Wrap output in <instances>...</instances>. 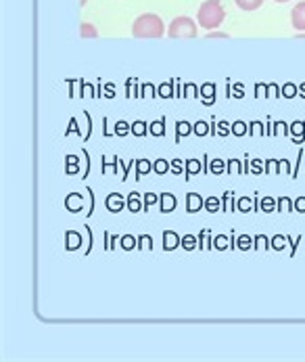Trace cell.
<instances>
[{
	"label": "cell",
	"mask_w": 305,
	"mask_h": 362,
	"mask_svg": "<svg viewBox=\"0 0 305 362\" xmlns=\"http://www.w3.org/2000/svg\"><path fill=\"white\" fill-rule=\"evenodd\" d=\"M136 176H145V174H149L151 172V161L149 159H140V161H136Z\"/></svg>",
	"instance_id": "cell-18"
},
{
	"label": "cell",
	"mask_w": 305,
	"mask_h": 362,
	"mask_svg": "<svg viewBox=\"0 0 305 362\" xmlns=\"http://www.w3.org/2000/svg\"><path fill=\"white\" fill-rule=\"evenodd\" d=\"M205 95L209 97V101L213 99V86H211V84H207V86L203 88V97H205Z\"/></svg>",
	"instance_id": "cell-37"
},
{
	"label": "cell",
	"mask_w": 305,
	"mask_h": 362,
	"mask_svg": "<svg viewBox=\"0 0 305 362\" xmlns=\"http://www.w3.org/2000/svg\"><path fill=\"white\" fill-rule=\"evenodd\" d=\"M224 168H226L224 161H220V159H213V161H211V172H213V174H222Z\"/></svg>",
	"instance_id": "cell-26"
},
{
	"label": "cell",
	"mask_w": 305,
	"mask_h": 362,
	"mask_svg": "<svg viewBox=\"0 0 305 362\" xmlns=\"http://www.w3.org/2000/svg\"><path fill=\"white\" fill-rule=\"evenodd\" d=\"M230 130H232V134H237V136H245L247 134V124L245 122H234L232 126H230Z\"/></svg>",
	"instance_id": "cell-20"
},
{
	"label": "cell",
	"mask_w": 305,
	"mask_h": 362,
	"mask_svg": "<svg viewBox=\"0 0 305 362\" xmlns=\"http://www.w3.org/2000/svg\"><path fill=\"white\" fill-rule=\"evenodd\" d=\"M186 252H191V250H195L197 247V241H195V237H191V235H186L184 239H182V243H180Z\"/></svg>",
	"instance_id": "cell-24"
},
{
	"label": "cell",
	"mask_w": 305,
	"mask_h": 362,
	"mask_svg": "<svg viewBox=\"0 0 305 362\" xmlns=\"http://www.w3.org/2000/svg\"><path fill=\"white\" fill-rule=\"evenodd\" d=\"M228 130H230V126H228L226 122H220V124H217V132H220V136H226V134H228Z\"/></svg>",
	"instance_id": "cell-33"
},
{
	"label": "cell",
	"mask_w": 305,
	"mask_h": 362,
	"mask_svg": "<svg viewBox=\"0 0 305 362\" xmlns=\"http://www.w3.org/2000/svg\"><path fill=\"white\" fill-rule=\"evenodd\" d=\"M143 199H145V207H151V206H155L157 202H159V195H152V193H147V195H145Z\"/></svg>",
	"instance_id": "cell-29"
},
{
	"label": "cell",
	"mask_w": 305,
	"mask_h": 362,
	"mask_svg": "<svg viewBox=\"0 0 305 362\" xmlns=\"http://www.w3.org/2000/svg\"><path fill=\"white\" fill-rule=\"evenodd\" d=\"M205 207V199L199 193H189L186 195V211L189 214H197Z\"/></svg>",
	"instance_id": "cell-6"
},
{
	"label": "cell",
	"mask_w": 305,
	"mask_h": 362,
	"mask_svg": "<svg viewBox=\"0 0 305 362\" xmlns=\"http://www.w3.org/2000/svg\"><path fill=\"white\" fill-rule=\"evenodd\" d=\"M199 34V25L191 19V17H176L169 28H167V36L169 38H195Z\"/></svg>",
	"instance_id": "cell-3"
},
{
	"label": "cell",
	"mask_w": 305,
	"mask_h": 362,
	"mask_svg": "<svg viewBox=\"0 0 305 362\" xmlns=\"http://www.w3.org/2000/svg\"><path fill=\"white\" fill-rule=\"evenodd\" d=\"M239 247L247 252V250L251 247V237H247V235H243V237H241V241H239Z\"/></svg>",
	"instance_id": "cell-30"
},
{
	"label": "cell",
	"mask_w": 305,
	"mask_h": 362,
	"mask_svg": "<svg viewBox=\"0 0 305 362\" xmlns=\"http://www.w3.org/2000/svg\"><path fill=\"white\" fill-rule=\"evenodd\" d=\"M291 23L295 30L299 32H305V0L304 2H297L293 6V13H291Z\"/></svg>",
	"instance_id": "cell-4"
},
{
	"label": "cell",
	"mask_w": 305,
	"mask_h": 362,
	"mask_svg": "<svg viewBox=\"0 0 305 362\" xmlns=\"http://www.w3.org/2000/svg\"><path fill=\"white\" fill-rule=\"evenodd\" d=\"M295 95H297L295 86H293V84H287V88H285V97H295Z\"/></svg>",
	"instance_id": "cell-34"
},
{
	"label": "cell",
	"mask_w": 305,
	"mask_h": 362,
	"mask_svg": "<svg viewBox=\"0 0 305 362\" xmlns=\"http://www.w3.org/2000/svg\"><path fill=\"white\" fill-rule=\"evenodd\" d=\"M291 132H293L295 141H301L305 136V122H293L291 124Z\"/></svg>",
	"instance_id": "cell-17"
},
{
	"label": "cell",
	"mask_w": 305,
	"mask_h": 362,
	"mask_svg": "<svg viewBox=\"0 0 305 362\" xmlns=\"http://www.w3.org/2000/svg\"><path fill=\"white\" fill-rule=\"evenodd\" d=\"M147 130H149V124L143 122V119H136V122L130 126V132H132L134 136H147Z\"/></svg>",
	"instance_id": "cell-11"
},
{
	"label": "cell",
	"mask_w": 305,
	"mask_h": 362,
	"mask_svg": "<svg viewBox=\"0 0 305 362\" xmlns=\"http://www.w3.org/2000/svg\"><path fill=\"white\" fill-rule=\"evenodd\" d=\"M295 209H297V211H305V197L297 199V206H295Z\"/></svg>",
	"instance_id": "cell-40"
},
{
	"label": "cell",
	"mask_w": 305,
	"mask_h": 362,
	"mask_svg": "<svg viewBox=\"0 0 305 362\" xmlns=\"http://www.w3.org/2000/svg\"><path fill=\"white\" fill-rule=\"evenodd\" d=\"M207 38H230L228 34H224V32H211Z\"/></svg>",
	"instance_id": "cell-38"
},
{
	"label": "cell",
	"mask_w": 305,
	"mask_h": 362,
	"mask_svg": "<svg viewBox=\"0 0 305 362\" xmlns=\"http://www.w3.org/2000/svg\"><path fill=\"white\" fill-rule=\"evenodd\" d=\"M272 247H274V250H278V252H280V250H282V247H285V237H282V235H278V237H276V239H274V241H272Z\"/></svg>",
	"instance_id": "cell-32"
},
{
	"label": "cell",
	"mask_w": 305,
	"mask_h": 362,
	"mask_svg": "<svg viewBox=\"0 0 305 362\" xmlns=\"http://www.w3.org/2000/svg\"><path fill=\"white\" fill-rule=\"evenodd\" d=\"M152 136H163L165 134V119H155L152 124H149Z\"/></svg>",
	"instance_id": "cell-14"
},
{
	"label": "cell",
	"mask_w": 305,
	"mask_h": 362,
	"mask_svg": "<svg viewBox=\"0 0 305 362\" xmlns=\"http://www.w3.org/2000/svg\"><path fill=\"white\" fill-rule=\"evenodd\" d=\"M205 209L211 211V214H215V211L222 209V202L217 197H209V199H205Z\"/></svg>",
	"instance_id": "cell-19"
},
{
	"label": "cell",
	"mask_w": 305,
	"mask_h": 362,
	"mask_svg": "<svg viewBox=\"0 0 305 362\" xmlns=\"http://www.w3.org/2000/svg\"><path fill=\"white\" fill-rule=\"evenodd\" d=\"M257 247H259V250H265V247H268L265 237H259V239H257Z\"/></svg>",
	"instance_id": "cell-41"
},
{
	"label": "cell",
	"mask_w": 305,
	"mask_h": 362,
	"mask_svg": "<svg viewBox=\"0 0 305 362\" xmlns=\"http://www.w3.org/2000/svg\"><path fill=\"white\" fill-rule=\"evenodd\" d=\"M65 237H67V241H65V250H67V252H71V250H78V247H80L82 237H80L78 233L67 230V233H65Z\"/></svg>",
	"instance_id": "cell-10"
},
{
	"label": "cell",
	"mask_w": 305,
	"mask_h": 362,
	"mask_svg": "<svg viewBox=\"0 0 305 362\" xmlns=\"http://www.w3.org/2000/svg\"><path fill=\"white\" fill-rule=\"evenodd\" d=\"M172 168H174V170H172L174 174H180V172H182V170H180V168H182V161H180V159H174V161H172Z\"/></svg>",
	"instance_id": "cell-35"
},
{
	"label": "cell",
	"mask_w": 305,
	"mask_h": 362,
	"mask_svg": "<svg viewBox=\"0 0 305 362\" xmlns=\"http://www.w3.org/2000/svg\"><path fill=\"white\" fill-rule=\"evenodd\" d=\"M274 2H278V4H285V2H289V0H274Z\"/></svg>",
	"instance_id": "cell-43"
},
{
	"label": "cell",
	"mask_w": 305,
	"mask_h": 362,
	"mask_svg": "<svg viewBox=\"0 0 305 362\" xmlns=\"http://www.w3.org/2000/svg\"><path fill=\"white\" fill-rule=\"evenodd\" d=\"M138 247H143V250H151V239H149V235H145V237H143V243H138Z\"/></svg>",
	"instance_id": "cell-36"
},
{
	"label": "cell",
	"mask_w": 305,
	"mask_h": 362,
	"mask_svg": "<svg viewBox=\"0 0 305 362\" xmlns=\"http://www.w3.org/2000/svg\"><path fill=\"white\" fill-rule=\"evenodd\" d=\"M159 202H161L159 209H161L163 214H169V211L176 209V197L169 195V193H161V195H159Z\"/></svg>",
	"instance_id": "cell-8"
},
{
	"label": "cell",
	"mask_w": 305,
	"mask_h": 362,
	"mask_svg": "<svg viewBox=\"0 0 305 362\" xmlns=\"http://www.w3.org/2000/svg\"><path fill=\"white\" fill-rule=\"evenodd\" d=\"M251 172H253V174H261V172H263L259 161H253V163H251Z\"/></svg>",
	"instance_id": "cell-39"
},
{
	"label": "cell",
	"mask_w": 305,
	"mask_h": 362,
	"mask_svg": "<svg viewBox=\"0 0 305 362\" xmlns=\"http://www.w3.org/2000/svg\"><path fill=\"white\" fill-rule=\"evenodd\" d=\"M197 19H199V25L203 30L213 32L226 19V11H224L220 0H205L203 4L199 6V11H197Z\"/></svg>",
	"instance_id": "cell-2"
},
{
	"label": "cell",
	"mask_w": 305,
	"mask_h": 362,
	"mask_svg": "<svg viewBox=\"0 0 305 362\" xmlns=\"http://www.w3.org/2000/svg\"><path fill=\"white\" fill-rule=\"evenodd\" d=\"M80 36H82V38H97L99 32H97V28H95L92 23H82V25H80Z\"/></svg>",
	"instance_id": "cell-13"
},
{
	"label": "cell",
	"mask_w": 305,
	"mask_h": 362,
	"mask_svg": "<svg viewBox=\"0 0 305 362\" xmlns=\"http://www.w3.org/2000/svg\"><path fill=\"white\" fill-rule=\"evenodd\" d=\"M193 132V126L189 124V122H178L176 124V134H178V141L180 139H184V136H189Z\"/></svg>",
	"instance_id": "cell-15"
},
{
	"label": "cell",
	"mask_w": 305,
	"mask_h": 362,
	"mask_svg": "<svg viewBox=\"0 0 305 362\" xmlns=\"http://www.w3.org/2000/svg\"><path fill=\"white\" fill-rule=\"evenodd\" d=\"M121 247H124L126 252L134 250V247H136V239H134L132 235H126V237H121Z\"/></svg>",
	"instance_id": "cell-21"
},
{
	"label": "cell",
	"mask_w": 305,
	"mask_h": 362,
	"mask_svg": "<svg viewBox=\"0 0 305 362\" xmlns=\"http://www.w3.org/2000/svg\"><path fill=\"white\" fill-rule=\"evenodd\" d=\"M215 247H217V250H224V247H226V239H217V241H215Z\"/></svg>",
	"instance_id": "cell-42"
},
{
	"label": "cell",
	"mask_w": 305,
	"mask_h": 362,
	"mask_svg": "<svg viewBox=\"0 0 305 362\" xmlns=\"http://www.w3.org/2000/svg\"><path fill=\"white\" fill-rule=\"evenodd\" d=\"M180 245V237L174 233V230H165L163 233V250L165 252H172V250H176Z\"/></svg>",
	"instance_id": "cell-7"
},
{
	"label": "cell",
	"mask_w": 305,
	"mask_h": 362,
	"mask_svg": "<svg viewBox=\"0 0 305 362\" xmlns=\"http://www.w3.org/2000/svg\"><path fill=\"white\" fill-rule=\"evenodd\" d=\"M86 4V0H80V6H84Z\"/></svg>",
	"instance_id": "cell-44"
},
{
	"label": "cell",
	"mask_w": 305,
	"mask_h": 362,
	"mask_svg": "<svg viewBox=\"0 0 305 362\" xmlns=\"http://www.w3.org/2000/svg\"><path fill=\"white\" fill-rule=\"evenodd\" d=\"M143 202H145V199H143L138 193H130V195H128V209L134 211V214L140 211V209H145V204H143Z\"/></svg>",
	"instance_id": "cell-9"
},
{
	"label": "cell",
	"mask_w": 305,
	"mask_h": 362,
	"mask_svg": "<svg viewBox=\"0 0 305 362\" xmlns=\"http://www.w3.org/2000/svg\"><path fill=\"white\" fill-rule=\"evenodd\" d=\"M234 2H237V6L243 8V11H257V8L263 4V0H234Z\"/></svg>",
	"instance_id": "cell-12"
},
{
	"label": "cell",
	"mask_w": 305,
	"mask_h": 362,
	"mask_svg": "<svg viewBox=\"0 0 305 362\" xmlns=\"http://www.w3.org/2000/svg\"><path fill=\"white\" fill-rule=\"evenodd\" d=\"M193 130H195V134H197V136H205V134H207V130H209V126H207L205 122H197Z\"/></svg>",
	"instance_id": "cell-27"
},
{
	"label": "cell",
	"mask_w": 305,
	"mask_h": 362,
	"mask_svg": "<svg viewBox=\"0 0 305 362\" xmlns=\"http://www.w3.org/2000/svg\"><path fill=\"white\" fill-rule=\"evenodd\" d=\"M126 202H128V199H124L119 193H111V195L107 197L104 206H107V209H109L111 214H117V211H121V209L126 207Z\"/></svg>",
	"instance_id": "cell-5"
},
{
	"label": "cell",
	"mask_w": 305,
	"mask_h": 362,
	"mask_svg": "<svg viewBox=\"0 0 305 362\" xmlns=\"http://www.w3.org/2000/svg\"><path fill=\"white\" fill-rule=\"evenodd\" d=\"M152 168H155V172H157V174H165V172L169 170V163H167L165 159H157Z\"/></svg>",
	"instance_id": "cell-23"
},
{
	"label": "cell",
	"mask_w": 305,
	"mask_h": 362,
	"mask_svg": "<svg viewBox=\"0 0 305 362\" xmlns=\"http://www.w3.org/2000/svg\"><path fill=\"white\" fill-rule=\"evenodd\" d=\"M165 34L163 19L155 13H143L132 23V36L134 38H161Z\"/></svg>",
	"instance_id": "cell-1"
},
{
	"label": "cell",
	"mask_w": 305,
	"mask_h": 362,
	"mask_svg": "<svg viewBox=\"0 0 305 362\" xmlns=\"http://www.w3.org/2000/svg\"><path fill=\"white\" fill-rule=\"evenodd\" d=\"M251 199H249V197H241V199H239V209H241V211H249V209H251Z\"/></svg>",
	"instance_id": "cell-28"
},
{
	"label": "cell",
	"mask_w": 305,
	"mask_h": 362,
	"mask_svg": "<svg viewBox=\"0 0 305 362\" xmlns=\"http://www.w3.org/2000/svg\"><path fill=\"white\" fill-rule=\"evenodd\" d=\"M128 132H130V124H126V122L115 124V136H126Z\"/></svg>",
	"instance_id": "cell-22"
},
{
	"label": "cell",
	"mask_w": 305,
	"mask_h": 362,
	"mask_svg": "<svg viewBox=\"0 0 305 362\" xmlns=\"http://www.w3.org/2000/svg\"><path fill=\"white\" fill-rule=\"evenodd\" d=\"M159 95L167 99V97H172V95H174V88H169V84H163V86L159 88Z\"/></svg>",
	"instance_id": "cell-31"
},
{
	"label": "cell",
	"mask_w": 305,
	"mask_h": 362,
	"mask_svg": "<svg viewBox=\"0 0 305 362\" xmlns=\"http://www.w3.org/2000/svg\"><path fill=\"white\" fill-rule=\"evenodd\" d=\"M199 172H203V170H201V163H199L197 159H189V161H186V178H191V176H195V174H199Z\"/></svg>",
	"instance_id": "cell-16"
},
{
	"label": "cell",
	"mask_w": 305,
	"mask_h": 362,
	"mask_svg": "<svg viewBox=\"0 0 305 362\" xmlns=\"http://www.w3.org/2000/svg\"><path fill=\"white\" fill-rule=\"evenodd\" d=\"M261 209H263V211H274V209H276V199L265 197V199L261 202Z\"/></svg>",
	"instance_id": "cell-25"
}]
</instances>
